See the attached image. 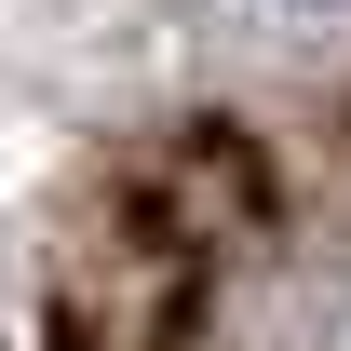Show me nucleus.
<instances>
[{
  "instance_id": "1",
  "label": "nucleus",
  "mask_w": 351,
  "mask_h": 351,
  "mask_svg": "<svg viewBox=\"0 0 351 351\" xmlns=\"http://www.w3.org/2000/svg\"><path fill=\"white\" fill-rule=\"evenodd\" d=\"M284 14H338V0H284Z\"/></svg>"
}]
</instances>
